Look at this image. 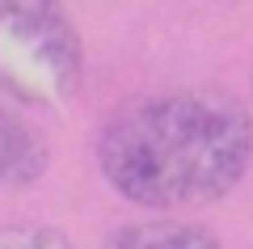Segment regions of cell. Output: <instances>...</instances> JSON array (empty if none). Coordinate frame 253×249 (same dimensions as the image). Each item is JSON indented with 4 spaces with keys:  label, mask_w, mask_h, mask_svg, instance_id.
Segmentation results:
<instances>
[{
    "label": "cell",
    "mask_w": 253,
    "mask_h": 249,
    "mask_svg": "<svg viewBox=\"0 0 253 249\" xmlns=\"http://www.w3.org/2000/svg\"><path fill=\"white\" fill-rule=\"evenodd\" d=\"M253 160L249 106L219 89H181L126 106L97 135V169L148 211L219 203Z\"/></svg>",
    "instance_id": "cell-1"
},
{
    "label": "cell",
    "mask_w": 253,
    "mask_h": 249,
    "mask_svg": "<svg viewBox=\"0 0 253 249\" xmlns=\"http://www.w3.org/2000/svg\"><path fill=\"white\" fill-rule=\"evenodd\" d=\"M84 72V43L63 0H0V89L26 106H63Z\"/></svg>",
    "instance_id": "cell-2"
},
{
    "label": "cell",
    "mask_w": 253,
    "mask_h": 249,
    "mask_svg": "<svg viewBox=\"0 0 253 249\" xmlns=\"http://www.w3.org/2000/svg\"><path fill=\"white\" fill-rule=\"evenodd\" d=\"M51 165V148L34 123L0 101V190H17L38 182Z\"/></svg>",
    "instance_id": "cell-3"
},
{
    "label": "cell",
    "mask_w": 253,
    "mask_h": 249,
    "mask_svg": "<svg viewBox=\"0 0 253 249\" xmlns=\"http://www.w3.org/2000/svg\"><path fill=\"white\" fill-rule=\"evenodd\" d=\"M101 249H224V245H219V237L211 228H203L194 220L161 215V220L123 224Z\"/></svg>",
    "instance_id": "cell-4"
},
{
    "label": "cell",
    "mask_w": 253,
    "mask_h": 249,
    "mask_svg": "<svg viewBox=\"0 0 253 249\" xmlns=\"http://www.w3.org/2000/svg\"><path fill=\"white\" fill-rule=\"evenodd\" d=\"M0 249H72V241L55 224H9L0 228Z\"/></svg>",
    "instance_id": "cell-5"
}]
</instances>
